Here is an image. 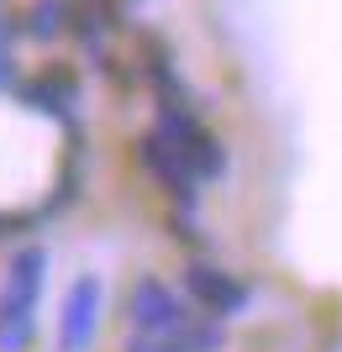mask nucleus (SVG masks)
I'll return each mask as SVG.
<instances>
[{
    "mask_svg": "<svg viewBox=\"0 0 342 352\" xmlns=\"http://www.w3.org/2000/svg\"><path fill=\"white\" fill-rule=\"evenodd\" d=\"M21 100H27L32 111L53 116V121H69V116H74V100H79V79H74V69H63V63L43 69L37 79H27V85H21Z\"/></svg>",
    "mask_w": 342,
    "mask_h": 352,
    "instance_id": "7",
    "label": "nucleus"
},
{
    "mask_svg": "<svg viewBox=\"0 0 342 352\" xmlns=\"http://www.w3.org/2000/svg\"><path fill=\"white\" fill-rule=\"evenodd\" d=\"M16 85V63H11V47H0V89Z\"/></svg>",
    "mask_w": 342,
    "mask_h": 352,
    "instance_id": "10",
    "label": "nucleus"
},
{
    "mask_svg": "<svg viewBox=\"0 0 342 352\" xmlns=\"http://www.w3.org/2000/svg\"><path fill=\"white\" fill-rule=\"evenodd\" d=\"M137 158H142V168H148V174L158 179V184H164V190L174 195V200H179L184 210L195 206V184H200V179H195V168L184 163V153H179V147L169 142V137L158 132V126H153V132L142 137V142H137Z\"/></svg>",
    "mask_w": 342,
    "mask_h": 352,
    "instance_id": "6",
    "label": "nucleus"
},
{
    "mask_svg": "<svg viewBox=\"0 0 342 352\" xmlns=\"http://www.w3.org/2000/svg\"><path fill=\"white\" fill-rule=\"evenodd\" d=\"M158 132L184 153V163L195 168V179H222L226 174V147L216 142L211 126L195 121L190 105H158Z\"/></svg>",
    "mask_w": 342,
    "mask_h": 352,
    "instance_id": "2",
    "label": "nucleus"
},
{
    "mask_svg": "<svg viewBox=\"0 0 342 352\" xmlns=\"http://www.w3.org/2000/svg\"><path fill=\"white\" fill-rule=\"evenodd\" d=\"M127 352H190V347H179L174 337H153V331H132V337H127Z\"/></svg>",
    "mask_w": 342,
    "mask_h": 352,
    "instance_id": "9",
    "label": "nucleus"
},
{
    "mask_svg": "<svg viewBox=\"0 0 342 352\" xmlns=\"http://www.w3.org/2000/svg\"><path fill=\"white\" fill-rule=\"evenodd\" d=\"M127 321L132 331H153V337H179V326L190 321V310L169 289L164 279H137L127 289Z\"/></svg>",
    "mask_w": 342,
    "mask_h": 352,
    "instance_id": "3",
    "label": "nucleus"
},
{
    "mask_svg": "<svg viewBox=\"0 0 342 352\" xmlns=\"http://www.w3.org/2000/svg\"><path fill=\"white\" fill-rule=\"evenodd\" d=\"M43 274H47V252L43 248H21L11 258L6 284H0V352H27L32 347Z\"/></svg>",
    "mask_w": 342,
    "mask_h": 352,
    "instance_id": "1",
    "label": "nucleus"
},
{
    "mask_svg": "<svg viewBox=\"0 0 342 352\" xmlns=\"http://www.w3.org/2000/svg\"><path fill=\"white\" fill-rule=\"evenodd\" d=\"M69 11H74V0H32V11H27V37H37V43L63 37V32H69Z\"/></svg>",
    "mask_w": 342,
    "mask_h": 352,
    "instance_id": "8",
    "label": "nucleus"
},
{
    "mask_svg": "<svg viewBox=\"0 0 342 352\" xmlns=\"http://www.w3.org/2000/svg\"><path fill=\"white\" fill-rule=\"evenodd\" d=\"M11 32H16V27L6 21V16H0V47H11Z\"/></svg>",
    "mask_w": 342,
    "mask_h": 352,
    "instance_id": "11",
    "label": "nucleus"
},
{
    "mask_svg": "<svg viewBox=\"0 0 342 352\" xmlns=\"http://www.w3.org/2000/svg\"><path fill=\"white\" fill-rule=\"evenodd\" d=\"M95 331H100V279L79 274L58 310V352H89Z\"/></svg>",
    "mask_w": 342,
    "mask_h": 352,
    "instance_id": "4",
    "label": "nucleus"
},
{
    "mask_svg": "<svg viewBox=\"0 0 342 352\" xmlns=\"http://www.w3.org/2000/svg\"><path fill=\"white\" fill-rule=\"evenodd\" d=\"M184 294H190L206 316H216V321H232V316L248 310V284L232 279V274L216 268V263H190L184 268Z\"/></svg>",
    "mask_w": 342,
    "mask_h": 352,
    "instance_id": "5",
    "label": "nucleus"
}]
</instances>
